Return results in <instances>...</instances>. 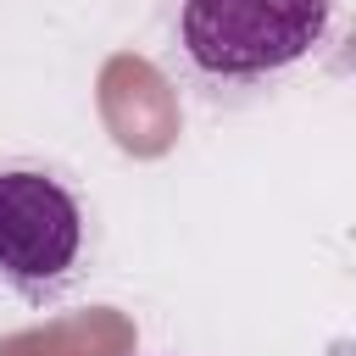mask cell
<instances>
[{
  "mask_svg": "<svg viewBox=\"0 0 356 356\" xmlns=\"http://www.w3.org/2000/svg\"><path fill=\"white\" fill-rule=\"evenodd\" d=\"M95 256V217L50 161H0V284L28 306L67 300Z\"/></svg>",
  "mask_w": 356,
  "mask_h": 356,
  "instance_id": "2",
  "label": "cell"
},
{
  "mask_svg": "<svg viewBox=\"0 0 356 356\" xmlns=\"http://www.w3.org/2000/svg\"><path fill=\"white\" fill-rule=\"evenodd\" d=\"M350 0H161L156 61L206 106H245L295 78L334 72Z\"/></svg>",
  "mask_w": 356,
  "mask_h": 356,
  "instance_id": "1",
  "label": "cell"
}]
</instances>
